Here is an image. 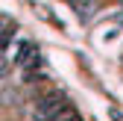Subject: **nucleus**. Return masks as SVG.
I'll return each mask as SVG.
<instances>
[{"label":"nucleus","instance_id":"5","mask_svg":"<svg viewBox=\"0 0 123 121\" xmlns=\"http://www.w3.org/2000/svg\"><path fill=\"white\" fill-rule=\"evenodd\" d=\"M56 121H79V115H76V109H68L62 118H56Z\"/></svg>","mask_w":123,"mask_h":121},{"label":"nucleus","instance_id":"3","mask_svg":"<svg viewBox=\"0 0 123 121\" xmlns=\"http://www.w3.org/2000/svg\"><path fill=\"white\" fill-rule=\"evenodd\" d=\"M15 33H18V27H15V21L9 18V15H3V12H0V50H3L6 44L12 41V36H15Z\"/></svg>","mask_w":123,"mask_h":121},{"label":"nucleus","instance_id":"6","mask_svg":"<svg viewBox=\"0 0 123 121\" xmlns=\"http://www.w3.org/2000/svg\"><path fill=\"white\" fill-rule=\"evenodd\" d=\"M73 3H82V0H73Z\"/></svg>","mask_w":123,"mask_h":121},{"label":"nucleus","instance_id":"4","mask_svg":"<svg viewBox=\"0 0 123 121\" xmlns=\"http://www.w3.org/2000/svg\"><path fill=\"white\" fill-rule=\"evenodd\" d=\"M9 68H12V62H9V59H6L3 53H0V80H3L6 74H9Z\"/></svg>","mask_w":123,"mask_h":121},{"label":"nucleus","instance_id":"1","mask_svg":"<svg viewBox=\"0 0 123 121\" xmlns=\"http://www.w3.org/2000/svg\"><path fill=\"white\" fill-rule=\"evenodd\" d=\"M68 109H73L70 100L62 95V92H50V95H41V98L35 100L32 115H35V121H56V118L65 115Z\"/></svg>","mask_w":123,"mask_h":121},{"label":"nucleus","instance_id":"2","mask_svg":"<svg viewBox=\"0 0 123 121\" xmlns=\"http://www.w3.org/2000/svg\"><path fill=\"white\" fill-rule=\"evenodd\" d=\"M15 65H18L21 71H29V68H38L41 65V47L35 41L24 38L18 44V50H15Z\"/></svg>","mask_w":123,"mask_h":121}]
</instances>
